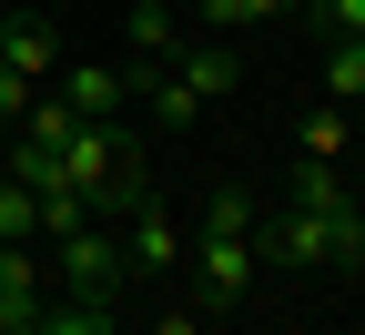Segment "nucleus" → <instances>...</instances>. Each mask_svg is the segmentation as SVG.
<instances>
[{
    "mask_svg": "<svg viewBox=\"0 0 365 335\" xmlns=\"http://www.w3.org/2000/svg\"><path fill=\"white\" fill-rule=\"evenodd\" d=\"M254 284H264L254 234H244V224H203V234H193V305H203V315H244Z\"/></svg>",
    "mask_w": 365,
    "mask_h": 335,
    "instance_id": "f257e3e1",
    "label": "nucleus"
},
{
    "mask_svg": "<svg viewBox=\"0 0 365 335\" xmlns=\"http://www.w3.org/2000/svg\"><path fill=\"white\" fill-rule=\"evenodd\" d=\"M51 284H71V295H122V234L91 214V224H71V234H51Z\"/></svg>",
    "mask_w": 365,
    "mask_h": 335,
    "instance_id": "f03ea898",
    "label": "nucleus"
},
{
    "mask_svg": "<svg viewBox=\"0 0 365 335\" xmlns=\"http://www.w3.org/2000/svg\"><path fill=\"white\" fill-rule=\"evenodd\" d=\"M122 224H132V234H122V274H132V284H153V274H173V264H182V234H173V214H163V204L122 214Z\"/></svg>",
    "mask_w": 365,
    "mask_h": 335,
    "instance_id": "7ed1b4c3",
    "label": "nucleus"
},
{
    "mask_svg": "<svg viewBox=\"0 0 365 335\" xmlns=\"http://www.w3.org/2000/svg\"><path fill=\"white\" fill-rule=\"evenodd\" d=\"M51 61H61V31L41 21V11H11V21H0V71H11V81H51Z\"/></svg>",
    "mask_w": 365,
    "mask_h": 335,
    "instance_id": "20e7f679",
    "label": "nucleus"
},
{
    "mask_svg": "<svg viewBox=\"0 0 365 335\" xmlns=\"http://www.w3.org/2000/svg\"><path fill=\"white\" fill-rule=\"evenodd\" d=\"M163 71H182V81H193V102H223V91L244 81V61H234V41H223V31L203 41V51H173Z\"/></svg>",
    "mask_w": 365,
    "mask_h": 335,
    "instance_id": "39448f33",
    "label": "nucleus"
},
{
    "mask_svg": "<svg viewBox=\"0 0 365 335\" xmlns=\"http://www.w3.org/2000/svg\"><path fill=\"white\" fill-rule=\"evenodd\" d=\"M61 102H71V112H132V71L81 61V71H61Z\"/></svg>",
    "mask_w": 365,
    "mask_h": 335,
    "instance_id": "423d86ee",
    "label": "nucleus"
},
{
    "mask_svg": "<svg viewBox=\"0 0 365 335\" xmlns=\"http://www.w3.org/2000/svg\"><path fill=\"white\" fill-rule=\"evenodd\" d=\"M294 142H304L314 163H345V153H355V102H314V112L294 122Z\"/></svg>",
    "mask_w": 365,
    "mask_h": 335,
    "instance_id": "0eeeda50",
    "label": "nucleus"
},
{
    "mask_svg": "<svg viewBox=\"0 0 365 335\" xmlns=\"http://www.w3.org/2000/svg\"><path fill=\"white\" fill-rule=\"evenodd\" d=\"M122 31H132V71H163V61L182 51V31H173V11H163V0H143Z\"/></svg>",
    "mask_w": 365,
    "mask_h": 335,
    "instance_id": "6e6552de",
    "label": "nucleus"
},
{
    "mask_svg": "<svg viewBox=\"0 0 365 335\" xmlns=\"http://www.w3.org/2000/svg\"><path fill=\"white\" fill-rule=\"evenodd\" d=\"M0 173H11V183H31V194H51V183H61V153H51L41 132H21L11 153H0Z\"/></svg>",
    "mask_w": 365,
    "mask_h": 335,
    "instance_id": "1a4fd4ad",
    "label": "nucleus"
},
{
    "mask_svg": "<svg viewBox=\"0 0 365 335\" xmlns=\"http://www.w3.org/2000/svg\"><path fill=\"white\" fill-rule=\"evenodd\" d=\"M294 11V0H203V21L223 31V41H234V31H264V21H284Z\"/></svg>",
    "mask_w": 365,
    "mask_h": 335,
    "instance_id": "9d476101",
    "label": "nucleus"
},
{
    "mask_svg": "<svg viewBox=\"0 0 365 335\" xmlns=\"http://www.w3.org/2000/svg\"><path fill=\"white\" fill-rule=\"evenodd\" d=\"M325 91H335V102L365 91V41H325Z\"/></svg>",
    "mask_w": 365,
    "mask_h": 335,
    "instance_id": "9b49d317",
    "label": "nucleus"
},
{
    "mask_svg": "<svg viewBox=\"0 0 365 335\" xmlns=\"http://www.w3.org/2000/svg\"><path fill=\"white\" fill-rule=\"evenodd\" d=\"M355 204H365V194H355Z\"/></svg>",
    "mask_w": 365,
    "mask_h": 335,
    "instance_id": "f8f14e48",
    "label": "nucleus"
}]
</instances>
